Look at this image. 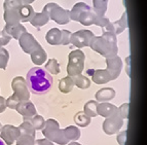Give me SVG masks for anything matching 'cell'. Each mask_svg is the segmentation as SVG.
Returning a JSON list of instances; mask_svg holds the SVG:
<instances>
[{
	"mask_svg": "<svg viewBox=\"0 0 147 145\" xmlns=\"http://www.w3.org/2000/svg\"><path fill=\"white\" fill-rule=\"evenodd\" d=\"M11 88L13 90V92H15V94L12 96L15 97L19 102L29 100L30 93L24 77L22 76L15 77L11 81Z\"/></svg>",
	"mask_w": 147,
	"mask_h": 145,
	"instance_id": "6",
	"label": "cell"
},
{
	"mask_svg": "<svg viewBox=\"0 0 147 145\" xmlns=\"http://www.w3.org/2000/svg\"><path fill=\"white\" fill-rule=\"evenodd\" d=\"M30 55H31L32 62H33L35 65H42L47 59V53L42 49L41 45H40L39 47H37L35 51H33Z\"/></svg>",
	"mask_w": 147,
	"mask_h": 145,
	"instance_id": "21",
	"label": "cell"
},
{
	"mask_svg": "<svg viewBox=\"0 0 147 145\" xmlns=\"http://www.w3.org/2000/svg\"><path fill=\"white\" fill-rule=\"evenodd\" d=\"M3 30H4L5 32L7 33L10 37H12V38H15V39H17V40L20 38V36L23 33L27 32L26 28H25L22 24H20V23L12 24V25L6 24L4 26V28H3Z\"/></svg>",
	"mask_w": 147,
	"mask_h": 145,
	"instance_id": "16",
	"label": "cell"
},
{
	"mask_svg": "<svg viewBox=\"0 0 147 145\" xmlns=\"http://www.w3.org/2000/svg\"><path fill=\"white\" fill-rule=\"evenodd\" d=\"M94 11L100 17H103L107 10L108 0H93Z\"/></svg>",
	"mask_w": 147,
	"mask_h": 145,
	"instance_id": "28",
	"label": "cell"
},
{
	"mask_svg": "<svg viewBox=\"0 0 147 145\" xmlns=\"http://www.w3.org/2000/svg\"><path fill=\"white\" fill-rule=\"evenodd\" d=\"M97 106H98V102L97 101H88L86 102V105L84 107V112L86 115L88 117H96L98 115L97 113Z\"/></svg>",
	"mask_w": 147,
	"mask_h": 145,
	"instance_id": "30",
	"label": "cell"
},
{
	"mask_svg": "<svg viewBox=\"0 0 147 145\" xmlns=\"http://www.w3.org/2000/svg\"><path fill=\"white\" fill-rule=\"evenodd\" d=\"M127 28V11H125L123 17L120 18L119 20L114 23H109L104 29H105V31H112V32H114L117 35L120 34L121 32H123Z\"/></svg>",
	"mask_w": 147,
	"mask_h": 145,
	"instance_id": "13",
	"label": "cell"
},
{
	"mask_svg": "<svg viewBox=\"0 0 147 145\" xmlns=\"http://www.w3.org/2000/svg\"><path fill=\"white\" fill-rule=\"evenodd\" d=\"M16 110L20 113L21 115L23 116L24 121L28 119V118L33 117L34 115L37 114V111L35 106L33 105L32 102H30L29 100L28 101H21L18 103V105L16 106Z\"/></svg>",
	"mask_w": 147,
	"mask_h": 145,
	"instance_id": "12",
	"label": "cell"
},
{
	"mask_svg": "<svg viewBox=\"0 0 147 145\" xmlns=\"http://www.w3.org/2000/svg\"><path fill=\"white\" fill-rule=\"evenodd\" d=\"M8 60H9V54L5 49L0 47V68L5 70L7 66Z\"/></svg>",
	"mask_w": 147,
	"mask_h": 145,
	"instance_id": "35",
	"label": "cell"
},
{
	"mask_svg": "<svg viewBox=\"0 0 147 145\" xmlns=\"http://www.w3.org/2000/svg\"><path fill=\"white\" fill-rule=\"evenodd\" d=\"M18 40H19V43H20V47H22V49L27 54H31L37 47H40L39 42L35 39L34 36L28 32L23 33Z\"/></svg>",
	"mask_w": 147,
	"mask_h": 145,
	"instance_id": "9",
	"label": "cell"
},
{
	"mask_svg": "<svg viewBox=\"0 0 147 145\" xmlns=\"http://www.w3.org/2000/svg\"><path fill=\"white\" fill-rule=\"evenodd\" d=\"M64 135L65 137L68 139V141L70 140H77L80 137V131L77 127H74V125H70V127H67L66 129L63 130Z\"/></svg>",
	"mask_w": 147,
	"mask_h": 145,
	"instance_id": "27",
	"label": "cell"
},
{
	"mask_svg": "<svg viewBox=\"0 0 147 145\" xmlns=\"http://www.w3.org/2000/svg\"><path fill=\"white\" fill-rule=\"evenodd\" d=\"M45 40L52 45H60L62 41V32L58 28H53L47 33Z\"/></svg>",
	"mask_w": 147,
	"mask_h": 145,
	"instance_id": "19",
	"label": "cell"
},
{
	"mask_svg": "<svg viewBox=\"0 0 147 145\" xmlns=\"http://www.w3.org/2000/svg\"><path fill=\"white\" fill-rule=\"evenodd\" d=\"M42 134L47 140L56 142L60 145H65L69 142L68 139L64 135L63 130L60 129L59 123L53 118H49L45 121L44 128L42 129Z\"/></svg>",
	"mask_w": 147,
	"mask_h": 145,
	"instance_id": "3",
	"label": "cell"
},
{
	"mask_svg": "<svg viewBox=\"0 0 147 145\" xmlns=\"http://www.w3.org/2000/svg\"><path fill=\"white\" fill-rule=\"evenodd\" d=\"M23 5L22 0H5L4 10H19Z\"/></svg>",
	"mask_w": 147,
	"mask_h": 145,
	"instance_id": "34",
	"label": "cell"
},
{
	"mask_svg": "<svg viewBox=\"0 0 147 145\" xmlns=\"http://www.w3.org/2000/svg\"><path fill=\"white\" fill-rule=\"evenodd\" d=\"M35 135L24 131H20V136L17 139V145H34Z\"/></svg>",
	"mask_w": 147,
	"mask_h": 145,
	"instance_id": "24",
	"label": "cell"
},
{
	"mask_svg": "<svg viewBox=\"0 0 147 145\" xmlns=\"http://www.w3.org/2000/svg\"><path fill=\"white\" fill-rule=\"evenodd\" d=\"M0 145H5L4 143H3V141L1 140V139H0Z\"/></svg>",
	"mask_w": 147,
	"mask_h": 145,
	"instance_id": "44",
	"label": "cell"
},
{
	"mask_svg": "<svg viewBox=\"0 0 147 145\" xmlns=\"http://www.w3.org/2000/svg\"><path fill=\"white\" fill-rule=\"evenodd\" d=\"M117 142L119 143V145H125V141H127V131H123L121 133H119L117 135Z\"/></svg>",
	"mask_w": 147,
	"mask_h": 145,
	"instance_id": "39",
	"label": "cell"
},
{
	"mask_svg": "<svg viewBox=\"0 0 147 145\" xmlns=\"http://www.w3.org/2000/svg\"><path fill=\"white\" fill-rule=\"evenodd\" d=\"M26 84L32 93H34L35 95H43L51 90L54 80L53 76L47 70L40 67H34L30 69L27 73Z\"/></svg>",
	"mask_w": 147,
	"mask_h": 145,
	"instance_id": "1",
	"label": "cell"
},
{
	"mask_svg": "<svg viewBox=\"0 0 147 145\" xmlns=\"http://www.w3.org/2000/svg\"><path fill=\"white\" fill-rule=\"evenodd\" d=\"M6 109V100L3 97H0V113H2Z\"/></svg>",
	"mask_w": 147,
	"mask_h": 145,
	"instance_id": "41",
	"label": "cell"
},
{
	"mask_svg": "<svg viewBox=\"0 0 147 145\" xmlns=\"http://www.w3.org/2000/svg\"><path fill=\"white\" fill-rule=\"evenodd\" d=\"M84 54L80 49L72 51L68 56V65H67V73L68 76H75L82 72L84 68Z\"/></svg>",
	"mask_w": 147,
	"mask_h": 145,
	"instance_id": "4",
	"label": "cell"
},
{
	"mask_svg": "<svg viewBox=\"0 0 147 145\" xmlns=\"http://www.w3.org/2000/svg\"><path fill=\"white\" fill-rule=\"evenodd\" d=\"M117 38L112 31H104L102 36H94L91 40L90 47L93 51L99 53L106 59L117 56Z\"/></svg>",
	"mask_w": 147,
	"mask_h": 145,
	"instance_id": "2",
	"label": "cell"
},
{
	"mask_svg": "<svg viewBox=\"0 0 147 145\" xmlns=\"http://www.w3.org/2000/svg\"><path fill=\"white\" fill-rule=\"evenodd\" d=\"M97 113H98V115L107 118L118 113V108L115 105L108 103V102H101L97 106Z\"/></svg>",
	"mask_w": 147,
	"mask_h": 145,
	"instance_id": "14",
	"label": "cell"
},
{
	"mask_svg": "<svg viewBox=\"0 0 147 145\" xmlns=\"http://www.w3.org/2000/svg\"><path fill=\"white\" fill-rule=\"evenodd\" d=\"M95 36L90 30H79L77 32L71 34L70 43L76 47L77 49H81L84 47H90L92 38Z\"/></svg>",
	"mask_w": 147,
	"mask_h": 145,
	"instance_id": "7",
	"label": "cell"
},
{
	"mask_svg": "<svg viewBox=\"0 0 147 145\" xmlns=\"http://www.w3.org/2000/svg\"><path fill=\"white\" fill-rule=\"evenodd\" d=\"M73 79V82L77 88L79 89H82V90H86L88 89L90 86H91V81L88 77L84 76V75H81V74H78V75H75V76L72 77Z\"/></svg>",
	"mask_w": 147,
	"mask_h": 145,
	"instance_id": "29",
	"label": "cell"
},
{
	"mask_svg": "<svg viewBox=\"0 0 147 145\" xmlns=\"http://www.w3.org/2000/svg\"><path fill=\"white\" fill-rule=\"evenodd\" d=\"M44 11L47 12L49 19H52L53 21L59 25H65L68 24L70 22V11L67 9L62 8L60 5L57 3L51 2L47 3L43 8Z\"/></svg>",
	"mask_w": 147,
	"mask_h": 145,
	"instance_id": "5",
	"label": "cell"
},
{
	"mask_svg": "<svg viewBox=\"0 0 147 145\" xmlns=\"http://www.w3.org/2000/svg\"><path fill=\"white\" fill-rule=\"evenodd\" d=\"M34 15V10L30 4H23L19 9L20 16V22H28L31 20V18Z\"/></svg>",
	"mask_w": 147,
	"mask_h": 145,
	"instance_id": "23",
	"label": "cell"
},
{
	"mask_svg": "<svg viewBox=\"0 0 147 145\" xmlns=\"http://www.w3.org/2000/svg\"><path fill=\"white\" fill-rule=\"evenodd\" d=\"M35 0H22L23 4H31L32 2H34Z\"/></svg>",
	"mask_w": 147,
	"mask_h": 145,
	"instance_id": "42",
	"label": "cell"
},
{
	"mask_svg": "<svg viewBox=\"0 0 147 145\" xmlns=\"http://www.w3.org/2000/svg\"><path fill=\"white\" fill-rule=\"evenodd\" d=\"M73 86H74V82H73V79H72L71 76H66L62 78L59 82V90L60 92L64 94H67V93H70V92L73 90Z\"/></svg>",
	"mask_w": 147,
	"mask_h": 145,
	"instance_id": "25",
	"label": "cell"
},
{
	"mask_svg": "<svg viewBox=\"0 0 147 145\" xmlns=\"http://www.w3.org/2000/svg\"><path fill=\"white\" fill-rule=\"evenodd\" d=\"M74 121H75V123L78 127L86 128V127H88L91 123V117H88V115H86L84 112H82V111H79L74 116Z\"/></svg>",
	"mask_w": 147,
	"mask_h": 145,
	"instance_id": "31",
	"label": "cell"
},
{
	"mask_svg": "<svg viewBox=\"0 0 147 145\" xmlns=\"http://www.w3.org/2000/svg\"><path fill=\"white\" fill-rule=\"evenodd\" d=\"M3 18L6 24L12 25L20 23V16H19V10H4Z\"/></svg>",
	"mask_w": 147,
	"mask_h": 145,
	"instance_id": "26",
	"label": "cell"
},
{
	"mask_svg": "<svg viewBox=\"0 0 147 145\" xmlns=\"http://www.w3.org/2000/svg\"><path fill=\"white\" fill-rule=\"evenodd\" d=\"M11 37L5 32L4 30L0 31V47H2L3 45H6L8 42L10 41Z\"/></svg>",
	"mask_w": 147,
	"mask_h": 145,
	"instance_id": "38",
	"label": "cell"
},
{
	"mask_svg": "<svg viewBox=\"0 0 147 145\" xmlns=\"http://www.w3.org/2000/svg\"><path fill=\"white\" fill-rule=\"evenodd\" d=\"M34 145H54V143L47 139H38V140H35Z\"/></svg>",
	"mask_w": 147,
	"mask_h": 145,
	"instance_id": "40",
	"label": "cell"
},
{
	"mask_svg": "<svg viewBox=\"0 0 147 145\" xmlns=\"http://www.w3.org/2000/svg\"><path fill=\"white\" fill-rule=\"evenodd\" d=\"M62 45H67L70 43V39H71V34L72 33L68 30H62Z\"/></svg>",
	"mask_w": 147,
	"mask_h": 145,
	"instance_id": "37",
	"label": "cell"
},
{
	"mask_svg": "<svg viewBox=\"0 0 147 145\" xmlns=\"http://www.w3.org/2000/svg\"><path fill=\"white\" fill-rule=\"evenodd\" d=\"M68 145H81V144H79V143H77V142H71V143H69Z\"/></svg>",
	"mask_w": 147,
	"mask_h": 145,
	"instance_id": "43",
	"label": "cell"
},
{
	"mask_svg": "<svg viewBox=\"0 0 147 145\" xmlns=\"http://www.w3.org/2000/svg\"><path fill=\"white\" fill-rule=\"evenodd\" d=\"M123 125V119L119 116L118 113L107 117L103 123V131L107 135H113L117 133Z\"/></svg>",
	"mask_w": 147,
	"mask_h": 145,
	"instance_id": "8",
	"label": "cell"
},
{
	"mask_svg": "<svg viewBox=\"0 0 147 145\" xmlns=\"http://www.w3.org/2000/svg\"><path fill=\"white\" fill-rule=\"evenodd\" d=\"M24 121H29L30 123L32 125V127L36 130H42L44 128V125H45V121H44V118L42 117L41 115H34L33 117L28 118Z\"/></svg>",
	"mask_w": 147,
	"mask_h": 145,
	"instance_id": "32",
	"label": "cell"
},
{
	"mask_svg": "<svg viewBox=\"0 0 147 145\" xmlns=\"http://www.w3.org/2000/svg\"><path fill=\"white\" fill-rule=\"evenodd\" d=\"M1 128H2V127H1V123H0V130H1Z\"/></svg>",
	"mask_w": 147,
	"mask_h": 145,
	"instance_id": "45",
	"label": "cell"
},
{
	"mask_svg": "<svg viewBox=\"0 0 147 145\" xmlns=\"http://www.w3.org/2000/svg\"><path fill=\"white\" fill-rule=\"evenodd\" d=\"M129 107H130V103H125L118 108V114L123 119L129 117Z\"/></svg>",
	"mask_w": 147,
	"mask_h": 145,
	"instance_id": "36",
	"label": "cell"
},
{
	"mask_svg": "<svg viewBox=\"0 0 147 145\" xmlns=\"http://www.w3.org/2000/svg\"><path fill=\"white\" fill-rule=\"evenodd\" d=\"M0 135L5 143L7 145H12L13 142L17 140L20 136V131L19 128L11 125H5L3 128L0 130Z\"/></svg>",
	"mask_w": 147,
	"mask_h": 145,
	"instance_id": "10",
	"label": "cell"
},
{
	"mask_svg": "<svg viewBox=\"0 0 147 145\" xmlns=\"http://www.w3.org/2000/svg\"><path fill=\"white\" fill-rule=\"evenodd\" d=\"M96 100L99 102H107L115 97V91L112 88H104L96 93Z\"/></svg>",
	"mask_w": 147,
	"mask_h": 145,
	"instance_id": "20",
	"label": "cell"
},
{
	"mask_svg": "<svg viewBox=\"0 0 147 145\" xmlns=\"http://www.w3.org/2000/svg\"><path fill=\"white\" fill-rule=\"evenodd\" d=\"M49 17L47 15V12L42 10V12H39V13L38 12L35 13L34 12V15H33V17L31 18V20L29 22L31 23L33 27L40 28L42 26H44V25H47L49 23Z\"/></svg>",
	"mask_w": 147,
	"mask_h": 145,
	"instance_id": "17",
	"label": "cell"
},
{
	"mask_svg": "<svg viewBox=\"0 0 147 145\" xmlns=\"http://www.w3.org/2000/svg\"><path fill=\"white\" fill-rule=\"evenodd\" d=\"M106 65H107V70L110 73L111 80H114L119 76L121 68H123V61L120 59V57L115 56L113 58L106 59Z\"/></svg>",
	"mask_w": 147,
	"mask_h": 145,
	"instance_id": "11",
	"label": "cell"
},
{
	"mask_svg": "<svg viewBox=\"0 0 147 145\" xmlns=\"http://www.w3.org/2000/svg\"><path fill=\"white\" fill-rule=\"evenodd\" d=\"M90 8H91V6H88V5L86 4L84 2L76 3V4L73 6V8L71 9V11H70V20L76 21V22H77L79 16H80L84 11L90 9Z\"/></svg>",
	"mask_w": 147,
	"mask_h": 145,
	"instance_id": "22",
	"label": "cell"
},
{
	"mask_svg": "<svg viewBox=\"0 0 147 145\" xmlns=\"http://www.w3.org/2000/svg\"><path fill=\"white\" fill-rule=\"evenodd\" d=\"M92 79L96 84H104L111 80V76L106 69H99L94 72Z\"/></svg>",
	"mask_w": 147,
	"mask_h": 145,
	"instance_id": "18",
	"label": "cell"
},
{
	"mask_svg": "<svg viewBox=\"0 0 147 145\" xmlns=\"http://www.w3.org/2000/svg\"><path fill=\"white\" fill-rule=\"evenodd\" d=\"M100 16H98L92 9V7L90 9L86 10L79 16L78 21L80 24L84 25V26H90V25H97V22H98V19Z\"/></svg>",
	"mask_w": 147,
	"mask_h": 145,
	"instance_id": "15",
	"label": "cell"
},
{
	"mask_svg": "<svg viewBox=\"0 0 147 145\" xmlns=\"http://www.w3.org/2000/svg\"><path fill=\"white\" fill-rule=\"evenodd\" d=\"M45 69L47 71L49 72V74L52 73L54 75H57L60 73V65L56 59H49L45 65Z\"/></svg>",
	"mask_w": 147,
	"mask_h": 145,
	"instance_id": "33",
	"label": "cell"
}]
</instances>
